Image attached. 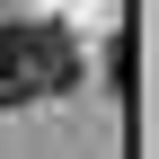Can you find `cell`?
Returning a JSON list of instances; mask_svg holds the SVG:
<instances>
[{"mask_svg": "<svg viewBox=\"0 0 159 159\" xmlns=\"http://www.w3.org/2000/svg\"><path fill=\"white\" fill-rule=\"evenodd\" d=\"M80 80V44L53 18H9L0 27V106H35V97H62Z\"/></svg>", "mask_w": 159, "mask_h": 159, "instance_id": "cell-1", "label": "cell"}]
</instances>
